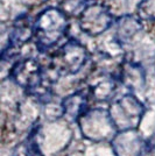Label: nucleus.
Returning a JSON list of instances; mask_svg holds the SVG:
<instances>
[{"label":"nucleus","mask_w":155,"mask_h":156,"mask_svg":"<svg viewBox=\"0 0 155 156\" xmlns=\"http://www.w3.org/2000/svg\"><path fill=\"white\" fill-rule=\"evenodd\" d=\"M68 20L64 12L57 8H47L38 15L34 22V36L41 50L54 47L64 37Z\"/></svg>","instance_id":"1"},{"label":"nucleus","mask_w":155,"mask_h":156,"mask_svg":"<svg viewBox=\"0 0 155 156\" xmlns=\"http://www.w3.org/2000/svg\"><path fill=\"white\" fill-rule=\"evenodd\" d=\"M88 58L89 54L84 46L70 40L55 52L52 66L61 75H74L84 66Z\"/></svg>","instance_id":"2"},{"label":"nucleus","mask_w":155,"mask_h":156,"mask_svg":"<svg viewBox=\"0 0 155 156\" xmlns=\"http://www.w3.org/2000/svg\"><path fill=\"white\" fill-rule=\"evenodd\" d=\"M113 22L109 9L103 5L92 4L82 12L79 16V27L91 36H97L106 32Z\"/></svg>","instance_id":"3"},{"label":"nucleus","mask_w":155,"mask_h":156,"mask_svg":"<svg viewBox=\"0 0 155 156\" xmlns=\"http://www.w3.org/2000/svg\"><path fill=\"white\" fill-rule=\"evenodd\" d=\"M11 77L19 86L27 90H35L42 84L41 66L33 58L19 61L13 66L11 71Z\"/></svg>","instance_id":"4"},{"label":"nucleus","mask_w":155,"mask_h":156,"mask_svg":"<svg viewBox=\"0 0 155 156\" xmlns=\"http://www.w3.org/2000/svg\"><path fill=\"white\" fill-rule=\"evenodd\" d=\"M118 112L123 114V120L127 122V129L136 126V122L140 120L143 112L142 104L133 96H125L118 101Z\"/></svg>","instance_id":"5"},{"label":"nucleus","mask_w":155,"mask_h":156,"mask_svg":"<svg viewBox=\"0 0 155 156\" xmlns=\"http://www.w3.org/2000/svg\"><path fill=\"white\" fill-rule=\"evenodd\" d=\"M86 107V98L81 93H75L63 100V112L71 119L81 117Z\"/></svg>","instance_id":"6"},{"label":"nucleus","mask_w":155,"mask_h":156,"mask_svg":"<svg viewBox=\"0 0 155 156\" xmlns=\"http://www.w3.org/2000/svg\"><path fill=\"white\" fill-rule=\"evenodd\" d=\"M32 35H34V25H31L28 20L19 19L13 27L11 40L14 46H20L27 42Z\"/></svg>","instance_id":"7"},{"label":"nucleus","mask_w":155,"mask_h":156,"mask_svg":"<svg viewBox=\"0 0 155 156\" xmlns=\"http://www.w3.org/2000/svg\"><path fill=\"white\" fill-rule=\"evenodd\" d=\"M12 156H43L35 143L29 141L19 143L13 150Z\"/></svg>","instance_id":"8"},{"label":"nucleus","mask_w":155,"mask_h":156,"mask_svg":"<svg viewBox=\"0 0 155 156\" xmlns=\"http://www.w3.org/2000/svg\"><path fill=\"white\" fill-rule=\"evenodd\" d=\"M139 16L146 20H155V0H141L138 6Z\"/></svg>","instance_id":"9"}]
</instances>
